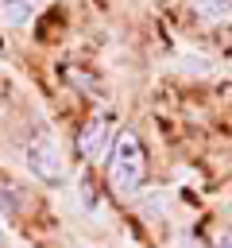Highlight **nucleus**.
Wrapping results in <instances>:
<instances>
[{
    "label": "nucleus",
    "mask_w": 232,
    "mask_h": 248,
    "mask_svg": "<svg viewBox=\"0 0 232 248\" xmlns=\"http://www.w3.org/2000/svg\"><path fill=\"white\" fill-rule=\"evenodd\" d=\"M104 174H108V190L124 202V198H135L147 182V151L139 143V136L131 128H120L112 136V147H108V159H104Z\"/></svg>",
    "instance_id": "1"
},
{
    "label": "nucleus",
    "mask_w": 232,
    "mask_h": 248,
    "mask_svg": "<svg viewBox=\"0 0 232 248\" xmlns=\"http://www.w3.org/2000/svg\"><path fill=\"white\" fill-rule=\"evenodd\" d=\"M27 170H31L39 182H46V186L66 182V159H62V151H58L50 140L27 143Z\"/></svg>",
    "instance_id": "2"
},
{
    "label": "nucleus",
    "mask_w": 232,
    "mask_h": 248,
    "mask_svg": "<svg viewBox=\"0 0 232 248\" xmlns=\"http://www.w3.org/2000/svg\"><path fill=\"white\" fill-rule=\"evenodd\" d=\"M108 147H112V143H108V116H93V120H85V124L77 128V136H73V151H77L81 163L101 159Z\"/></svg>",
    "instance_id": "3"
},
{
    "label": "nucleus",
    "mask_w": 232,
    "mask_h": 248,
    "mask_svg": "<svg viewBox=\"0 0 232 248\" xmlns=\"http://www.w3.org/2000/svg\"><path fill=\"white\" fill-rule=\"evenodd\" d=\"M193 12L205 23H224L232 16V0H193Z\"/></svg>",
    "instance_id": "4"
},
{
    "label": "nucleus",
    "mask_w": 232,
    "mask_h": 248,
    "mask_svg": "<svg viewBox=\"0 0 232 248\" xmlns=\"http://www.w3.org/2000/svg\"><path fill=\"white\" fill-rule=\"evenodd\" d=\"M0 8H4V16L12 23H27L31 19V4L27 0H0Z\"/></svg>",
    "instance_id": "5"
},
{
    "label": "nucleus",
    "mask_w": 232,
    "mask_h": 248,
    "mask_svg": "<svg viewBox=\"0 0 232 248\" xmlns=\"http://www.w3.org/2000/svg\"><path fill=\"white\" fill-rule=\"evenodd\" d=\"M81 205L85 209H97L101 205V190H97V178L93 174H81Z\"/></svg>",
    "instance_id": "6"
},
{
    "label": "nucleus",
    "mask_w": 232,
    "mask_h": 248,
    "mask_svg": "<svg viewBox=\"0 0 232 248\" xmlns=\"http://www.w3.org/2000/svg\"><path fill=\"white\" fill-rule=\"evenodd\" d=\"M209 248H232V232L228 229H213L209 232Z\"/></svg>",
    "instance_id": "7"
},
{
    "label": "nucleus",
    "mask_w": 232,
    "mask_h": 248,
    "mask_svg": "<svg viewBox=\"0 0 232 248\" xmlns=\"http://www.w3.org/2000/svg\"><path fill=\"white\" fill-rule=\"evenodd\" d=\"M0 248H8V240H4V232H0Z\"/></svg>",
    "instance_id": "8"
}]
</instances>
